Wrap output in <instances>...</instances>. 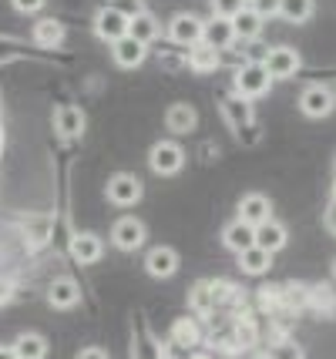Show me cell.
<instances>
[{"label":"cell","mask_w":336,"mask_h":359,"mask_svg":"<svg viewBox=\"0 0 336 359\" xmlns=\"http://www.w3.org/2000/svg\"><path fill=\"white\" fill-rule=\"evenodd\" d=\"M269 84H272V78L262 61H246L236 71V91L242 97H262V94L269 91Z\"/></svg>","instance_id":"6da1fadb"},{"label":"cell","mask_w":336,"mask_h":359,"mask_svg":"<svg viewBox=\"0 0 336 359\" xmlns=\"http://www.w3.org/2000/svg\"><path fill=\"white\" fill-rule=\"evenodd\" d=\"M148 165H152L155 175H175V172H182V165H185V151L178 148L175 141H159V144H152Z\"/></svg>","instance_id":"7a4b0ae2"},{"label":"cell","mask_w":336,"mask_h":359,"mask_svg":"<svg viewBox=\"0 0 336 359\" xmlns=\"http://www.w3.org/2000/svg\"><path fill=\"white\" fill-rule=\"evenodd\" d=\"M202 27H206V20H199L195 14H175L168 24V41L178 47H192L202 41Z\"/></svg>","instance_id":"3957f363"},{"label":"cell","mask_w":336,"mask_h":359,"mask_svg":"<svg viewBox=\"0 0 336 359\" xmlns=\"http://www.w3.org/2000/svg\"><path fill=\"white\" fill-rule=\"evenodd\" d=\"M300 111L306 118H326L333 111V91L326 84H309L300 94Z\"/></svg>","instance_id":"277c9868"},{"label":"cell","mask_w":336,"mask_h":359,"mask_svg":"<svg viewBox=\"0 0 336 359\" xmlns=\"http://www.w3.org/2000/svg\"><path fill=\"white\" fill-rule=\"evenodd\" d=\"M95 31L101 41H108V44H114V41H121L125 34H128V17L121 14V11H114L112 4L108 7H101L95 17Z\"/></svg>","instance_id":"5b68a950"},{"label":"cell","mask_w":336,"mask_h":359,"mask_svg":"<svg viewBox=\"0 0 336 359\" xmlns=\"http://www.w3.org/2000/svg\"><path fill=\"white\" fill-rule=\"evenodd\" d=\"M262 64H266V71H269L272 81H286L300 71V54H296L293 47H272L269 54L262 57Z\"/></svg>","instance_id":"8992f818"},{"label":"cell","mask_w":336,"mask_h":359,"mask_svg":"<svg viewBox=\"0 0 336 359\" xmlns=\"http://www.w3.org/2000/svg\"><path fill=\"white\" fill-rule=\"evenodd\" d=\"M112 242L118 245L121 252H135L138 245L145 242V225L135 215H125V219H118L114 222V229H112Z\"/></svg>","instance_id":"52a82bcc"},{"label":"cell","mask_w":336,"mask_h":359,"mask_svg":"<svg viewBox=\"0 0 336 359\" xmlns=\"http://www.w3.org/2000/svg\"><path fill=\"white\" fill-rule=\"evenodd\" d=\"M142 198V182L135 178V175H114L112 182H108V202L121 205V208H128Z\"/></svg>","instance_id":"ba28073f"},{"label":"cell","mask_w":336,"mask_h":359,"mask_svg":"<svg viewBox=\"0 0 336 359\" xmlns=\"http://www.w3.org/2000/svg\"><path fill=\"white\" fill-rule=\"evenodd\" d=\"M145 269L155 279H168V276L178 272V252L172 245H155V249L148 252V259H145Z\"/></svg>","instance_id":"9c48e42d"},{"label":"cell","mask_w":336,"mask_h":359,"mask_svg":"<svg viewBox=\"0 0 336 359\" xmlns=\"http://www.w3.org/2000/svg\"><path fill=\"white\" fill-rule=\"evenodd\" d=\"M272 219V205L266 195H259V191H253V195H246L239 202V222H246V225H262V222Z\"/></svg>","instance_id":"30bf717a"},{"label":"cell","mask_w":336,"mask_h":359,"mask_svg":"<svg viewBox=\"0 0 336 359\" xmlns=\"http://www.w3.org/2000/svg\"><path fill=\"white\" fill-rule=\"evenodd\" d=\"M112 54H114V64L118 67H138L145 61V54H148V47L142 41H135L131 34H125L121 41H114L112 44Z\"/></svg>","instance_id":"8fae6325"},{"label":"cell","mask_w":336,"mask_h":359,"mask_svg":"<svg viewBox=\"0 0 336 359\" xmlns=\"http://www.w3.org/2000/svg\"><path fill=\"white\" fill-rule=\"evenodd\" d=\"M232 41H236L232 20H225V17H212V20H206V27H202V44L222 50V47H232Z\"/></svg>","instance_id":"7c38bea8"},{"label":"cell","mask_w":336,"mask_h":359,"mask_svg":"<svg viewBox=\"0 0 336 359\" xmlns=\"http://www.w3.org/2000/svg\"><path fill=\"white\" fill-rule=\"evenodd\" d=\"M71 255L78 259L81 266H91V262H98L101 259V252H105V245H101V238L91 232H78L74 238H71Z\"/></svg>","instance_id":"4fadbf2b"},{"label":"cell","mask_w":336,"mask_h":359,"mask_svg":"<svg viewBox=\"0 0 336 359\" xmlns=\"http://www.w3.org/2000/svg\"><path fill=\"white\" fill-rule=\"evenodd\" d=\"M48 302L54 309H71L81 302V289L74 279H54L48 289Z\"/></svg>","instance_id":"5bb4252c"},{"label":"cell","mask_w":336,"mask_h":359,"mask_svg":"<svg viewBox=\"0 0 336 359\" xmlns=\"http://www.w3.org/2000/svg\"><path fill=\"white\" fill-rule=\"evenodd\" d=\"M222 242H225V245H229L232 252H236V255H239V252H246V249H253V245H256V229L236 219V222H232V225H229V229L222 232Z\"/></svg>","instance_id":"9a60e30c"},{"label":"cell","mask_w":336,"mask_h":359,"mask_svg":"<svg viewBox=\"0 0 336 359\" xmlns=\"http://www.w3.org/2000/svg\"><path fill=\"white\" fill-rule=\"evenodd\" d=\"M54 125H58V131L65 138H78L81 131H84V111L74 108V104H61L58 114H54Z\"/></svg>","instance_id":"2e32d148"},{"label":"cell","mask_w":336,"mask_h":359,"mask_svg":"<svg viewBox=\"0 0 336 359\" xmlns=\"http://www.w3.org/2000/svg\"><path fill=\"white\" fill-rule=\"evenodd\" d=\"M189 67H192L195 74H212L215 67H219V50L208 44H192L189 47Z\"/></svg>","instance_id":"e0dca14e"},{"label":"cell","mask_w":336,"mask_h":359,"mask_svg":"<svg viewBox=\"0 0 336 359\" xmlns=\"http://www.w3.org/2000/svg\"><path fill=\"white\" fill-rule=\"evenodd\" d=\"M232 31H236V41H256L259 31H262V17L246 4V11L232 17Z\"/></svg>","instance_id":"ac0fdd59"},{"label":"cell","mask_w":336,"mask_h":359,"mask_svg":"<svg viewBox=\"0 0 336 359\" xmlns=\"http://www.w3.org/2000/svg\"><path fill=\"white\" fill-rule=\"evenodd\" d=\"M65 41V24L54 20V17H44L34 24V44L37 47H58Z\"/></svg>","instance_id":"d6986e66"},{"label":"cell","mask_w":336,"mask_h":359,"mask_svg":"<svg viewBox=\"0 0 336 359\" xmlns=\"http://www.w3.org/2000/svg\"><path fill=\"white\" fill-rule=\"evenodd\" d=\"M286 229L279 225V222H262V225H256V245L259 249H266V252H276V249H283L286 245Z\"/></svg>","instance_id":"ffe728a7"},{"label":"cell","mask_w":336,"mask_h":359,"mask_svg":"<svg viewBox=\"0 0 336 359\" xmlns=\"http://www.w3.org/2000/svg\"><path fill=\"white\" fill-rule=\"evenodd\" d=\"M128 34L135 37V41H142V44L148 47V44H152V41H155V37L161 34V27H159V20H155V17L145 14V11H142V14H135V17L128 20Z\"/></svg>","instance_id":"44dd1931"},{"label":"cell","mask_w":336,"mask_h":359,"mask_svg":"<svg viewBox=\"0 0 336 359\" xmlns=\"http://www.w3.org/2000/svg\"><path fill=\"white\" fill-rule=\"evenodd\" d=\"M195 108L192 104H172L168 108V114H165V125L172 128L175 135H189V131H195Z\"/></svg>","instance_id":"7402d4cb"},{"label":"cell","mask_w":336,"mask_h":359,"mask_svg":"<svg viewBox=\"0 0 336 359\" xmlns=\"http://www.w3.org/2000/svg\"><path fill=\"white\" fill-rule=\"evenodd\" d=\"M269 266H272V252L259 249V245L239 252V269L249 272V276H262V272H269Z\"/></svg>","instance_id":"603a6c76"},{"label":"cell","mask_w":336,"mask_h":359,"mask_svg":"<svg viewBox=\"0 0 336 359\" xmlns=\"http://www.w3.org/2000/svg\"><path fill=\"white\" fill-rule=\"evenodd\" d=\"M14 353L17 359H44L48 356V339L37 336V332H24L14 343Z\"/></svg>","instance_id":"cb8c5ba5"},{"label":"cell","mask_w":336,"mask_h":359,"mask_svg":"<svg viewBox=\"0 0 336 359\" xmlns=\"http://www.w3.org/2000/svg\"><path fill=\"white\" fill-rule=\"evenodd\" d=\"M279 17L293 24H306L313 17V0H279Z\"/></svg>","instance_id":"d4e9b609"},{"label":"cell","mask_w":336,"mask_h":359,"mask_svg":"<svg viewBox=\"0 0 336 359\" xmlns=\"http://www.w3.org/2000/svg\"><path fill=\"white\" fill-rule=\"evenodd\" d=\"M212 306H215V289H212V285H206V282H202V285H195V292H192V309L199 316H208L212 313Z\"/></svg>","instance_id":"484cf974"},{"label":"cell","mask_w":336,"mask_h":359,"mask_svg":"<svg viewBox=\"0 0 336 359\" xmlns=\"http://www.w3.org/2000/svg\"><path fill=\"white\" fill-rule=\"evenodd\" d=\"M172 339L178 346H195L199 343V326H195L192 319H178L175 326H172Z\"/></svg>","instance_id":"4316f807"},{"label":"cell","mask_w":336,"mask_h":359,"mask_svg":"<svg viewBox=\"0 0 336 359\" xmlns=\"http://www.w3.org/2000/svg\"><path fill=\"white\" fill-rule=\"evenodd\" d=\"M242 11H246V0H212V14L225 17V20H232Z\"/></svg>","instance_id":"83f0119b"},{"label":"cell","mask_w":336,"mask_h":359,"mask_svg":"<svg viewBox=\"0 0 336 359\" xmlns=\"http://www.w3.org/2000/svg\"><path fill=\"white\" fill-rule=\"evenodd\" d=\"M225 114L232 118L236 128H242V121H253V108L246 101H225Z\"/></svg>","instance_id":"f1b7e54d"},{"label":"cell","mask_w":336,"mask_h":359,"mask_svg":"<svg viewBox=\"0 0 336 359\" xmlns=\"http://www.w3.org/2000/svg\"><path fill=\"white\" fill-rule=\"evenodd\" d=\"M269 359H303V349L296 343H276L269 349Z\"/></svg>","instance_id":"f546056e"},{"label":"cell","mask_w":336,"mask_h":359,"mask_svg":"<svg viewBox=\"0 0 336 359\" xmlns=\"http://www.w3.org/2000/svg\"><path fill=\"white\" fill-rule=\"evenodd\" d=\"M253 11H256L262 20H269V17H279V0H246Z\"/></svg>","instance_id":"4dcf8cb0"},{"label":"cell","mask_w":336,"mask_h":359,"mask_svg":"<svg viewBox=\"0 0 336 359\" xmlns=\"http://www.w3.org/2000/svg\"><path fill=\"white\" fill-rule=\"evenodd\" d=\"M112 7H114V11H121V14L128 17V20L135 14H142V4H138V0H114Z\"/></svg>","instance_id":"1f68e13d"},{"label":"cell","mask_w":336,"mask_h":359,"mask_svg":"<svg viewBox=\"0 0 336 359\" xmlns=\"http://www.w3.org/2000/svg\"><path fill=\"white\" fill-rule=\"evenodd\" d=\"M14 7L20 14H37V11L44 7V0H14Z\"/></svg>","instance_id":"d6a6232c"},{"label":"cell","mask_w":336,"mask_h":359,"mask_svg":"<svg viewBox=\"0 0 336 359\" xmlns=\"http://www.w3.org/2000/svg\"><path fill=\"white\" fill-rule=\"evenodd\" d=\"M78 359H112V356H108L105 349H98V346H84L78 353Z\"/></svg>","instance_id":"836d02e7"},{"label":"cell","mask_w":336,"mask_h":359,"mask_svg":"<svg viewBox=\"0 0 336 359\" xmlns=\"http://www.w3.org/2000/svg\"><path fill=\"white\" fill-rule=\"evenodd\" d=\"M323 222H326V229H330V232L336 235V202L330 205V208H326V215H323Z\"/></svg>","instance_id":"e575fe53"},{"label":"cell","mask_w":336,"mask_h":359,"mask_svg":"<svg viewBox=\"0 0 336 359\" xmlns=\"http://www.w3.org/2000/svg\"><path fill=\"white\" fill-rule=\"evenodd\" d=\"M7 299H11V282H7V279H0V306H4Z\"/></svg>","instance_id":"d590c367"},{"label":"cell","mask_w":336,"mask_h":359,"mask_svg":"<svg viewBox=\"0 0 336 359\" xmlns=\"http://www.w3.org/2000/svg\"><path fill=\"white\" fill-rule=\"evenodd\" d=\"M0 359H17L14 346H0Z\"/></svg>","instance_id":"8d00e7d4"},{"label":"cell","mask_w":336,"mask_h":359,"mask_svg":"<svg viewBox=\"0 0 336 359\" xmlns=\"http://www.w3.org/2000/svg\"><path fill=\"white\" fill-rule=\"evenodd\" d=\"M189 359H212V356H206V353H195V356H189Z\"/></svg>","instance_id":"74e56055"},{"label":"cell","mask_w":336,"mask_h":359,"mask_svg":"<svg viewBox=\"0 0 336 359\" xmlns=\"http://www.w3.org/2000/svg\"><path fill=\"white\" fill-rule=\"evenodd\" d=\"M0 155H4V131H0Z\"/></svg>","instance_id":"f35d334b"},{"label":"cell","mask_w":336,"mask_h":359,"mask_svg":"<svg viewBox=\"0 0 336 359\" xmlns=\"http://www.w3.org/2000/svg\"><path fill=\"white\" fill-rule=\"evenodd\" d=\"M333 202H336V182H333Z\"/></svg>","instance_id":"ab89813d"},{"label":"cell","mask_w":336,"mask_h":359,"mask_svg":"<svg viewBox=\"0 0 336 359\" xmlns=\"http://www.w3.org/2000/svg\"><path fill=\"white\" fill-rule=\"evenodd\" d=\"M333 276H336V262H333Z\"/></svg>","instance_id":"60d3db41"}]
</instances>
